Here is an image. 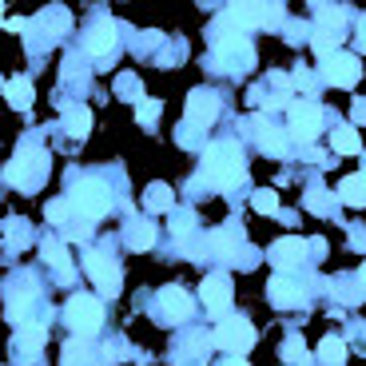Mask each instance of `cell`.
<instances>
[{
  "instance_id": "obj_1",
  "label": "cell",
  "mask_w": 366,
  "mask_h": 366,
  "mask_svg": "<svg viewBox=\"0 0 366 366\" xmlns=\"http://www.w3.org/2000/svg\"><path fill=\"white\" fill-rule=\"evenodd\" d=\"M199 175L207 187H219V192H231L239 183L247 179L243 175V156H239V147L231 139H219V144H211L203 152V164H199Z\"/></svg>"
},
{
  "instance_id": "obj_2",
  "label": "cell",
  "mask_w": 366,
  "mask_h": 366,
  "mask_svg": "<svg viewBox=\"0 0 366 366\" xmlns=\"http://www.w3.org/2000/svg\"><path fill=\"white\" fill-rule=\"evenodd\" d=\"M44 172H48V156L40 152L36 144H28L16 152V159H12L9 167H4V175H9V183H16L20 192H36L40 183H44Z\"/></svg>"
},
{
  "instance_id": "obj_3",
  "label": "cell",
  "mask_w": 366,
  "mask_h": 366,
  "mask_svg": "<svg viewBox=\"0 0 366 366\" xmlns=\"http://www.w3.org/2000/svg\"><path fill=\"white\" fill-rule=\"evenodd\" d=\"M68 203H72V211L80 215V219H100V215H108V207H112V192L100 179H80V183H72Z\"/></svg>"
},
{
  "instance_id": "obj_4",
  "label": "cell",
  "mask_w": 366,
  "mask_h": 366,
  "mask_svg": "<svg viewBox=\"0 0 366 366\" xmlns=\"http://www.w3.org/2000/svg\"><path fill=\"white\" fill-rule=\"evenodd\" d=\"M215 64L223 72H251L255 68V48L243 32H223L219 44H215Z\"/></svg>"
},
{
  "instance_id": "obj_5",
  "label": "cell",
  "mask_w": 366,
  "mask_h": 366,
  "mask_svg": "<svg viewBox=\"0 0 366 366\" xmlns=\"http://www.w3.org/2000/svg\"><path fill=\"white\" fill-rule=\"evenodd\" d=\"M64 319H68V327H72L80 339H88V335H96L100 322H104V302L92 299V295H72L68 307H64Z\"/></svg>"
},
{
  "instance_id": "obj_6",
  "label": "cell",
  "mask_w": 366,
  "mask_h": 366,
  "mask_svg": "<svg viewBox=\"0 0 366 366\" xmlns=\"http://www.w3.org/2000/svg\"><path fill=\"white\" fill-rule=\"evenodd\" d=\"M215 347H223L227 355H247L255 347V327L247 319H239V315H227V319L215 327Z\"/></svg>"
},
{
  "instance_id": "obj_7",
  "label": "cell",
  "mask_w": 366,
  "mask_h": 366,
  "mask_svg": "<svg viewBox=\"0 0 366 366\" xmlns=\"http://www.w3.org/2000/svg\"><path fill=\"white\" fill-rule=\"evenodd\" d=\"M84 267H88L92 283L100 287V295H108V299H116L119 287H124V274H119V267L112 263V259H104L100 251H92L88 259H84Z\"/></svg>"
},
{
  "instance_id": "obj_8",
  "label": "cell",
  "mask_w": 366,
  "mask_h": 366,
  "mask_svg": "<svg viewBox=\"0 0 366 366\" xmlns=\"http://www.w3.org/2000/svg\"><path fill=\"white\" fill-rule=\"evenodd\" d=\"M358 76H362V68H358V60L350 52H335L322 60V80L335 84V88H355Z\"/></svg>"
},
{
  "instance_id": "obj_9",
  "label": "cell",
  "mask_w": 366,
  "mask_h": 366,
  "mask_svg": "<svg viewBox=\"0 0 366 366\" xmlns=\"http://www.w3.org/2000/svg\"><path fill=\"white\" fill-rule=\"evenodd\" d=\"M322 128V108L311 100H302V104H291V136L299 139V144H311L315 136H319Z\"/></svg>"
},
{
  "instance_id": "obj_10",
  "label": "cell",
  "mask_w": 366,
  "mask_h": 366,
  "mask_svg": "<svg viewBox=\"0 0 366 366\" xmlns=\"http://www.w3.org/2000/svg\"><path fill=\"white\" fill-rule=\"evenodd\" d=\"M215 116H219V96L207 88H195L187 96V128H207V124H215Z\"/></svg>"
},
{
  "instance_id": "obj_11",
  "label": "cell",
  "mask_w": 366,
  "mask_h": 366,
  "mask_svg": "<svg viewBox=\"0 0 366 366\" xmlns=\"http://www.w3.org/2000/svg\"><path fill=\"white\" fill-rule=\"evenodd\" d=\"M199 299H203V307H207V315H223L227 302H231V279L227 274H207L203 287H199Z\"/></svg>"
},
{
  "instance_id": "obj_12",
  "label": "cell",
  "mask_w": 366,
  "mask_h": 366,
  "mask_svg": "<svg viewBox=\"0 0 366 366\" xmlns=\"http://www.w3.org/2000/svg\"><path fill=\"white\" fill-rule=\"evenodd\" d=\"M192 307L195 302L183 287H164V291H159V319L164 322H183L192 315Z\"/></svg>"
},
{
  "instance_id": "obj_13",
  "label": "cell",
  "mask_w": 366,
  "mask_h": 366,
  "mask_svg": "<svg viewBox=\"0 0 366 366\" xmlns=\"http://www.w3.org/2000/svg\"><path fill=\"white\" fill-rule=\"evenodd\" d=\"M302 259H307V239L302 235H287L271 247V263L279 267V271H291V267L302 263Z\"/></svg>"
},
{
  "instance_id": "obj_14",
  "label": "cell",
  "mask_w": 366,
  "mask_h": 366,
  "mask_svg": "<svg viewBox=\"0 0 366 366\" xmlns=\"http://www.w3.org/2000/svg\"><path fill=\"white\" fill-rule=\"evenodd\" d=\"M271 302L274 307H302V283L295 279V274L279 271L271 279Z\"/></svg>"
},
{
  "instance_id": "obj_15",
  "label": "cell",
  "mask_w": 366,
  "mask_h": 366,
  "mask_svg": "<svg viewBox=\"0 0 366 366\" xmlns=\"http://www.w3.org/2000/svg\"><path fill=\"white\" fill-rule=\"evenodd\" d=\"M84 48H88L92 56H100V60L116 56V24H112V20L92 24V32H88V40H84Z\"/></svg>"
},
{
  "instance_id": "obj_16",
  "label": "cell",
  "mask_w": 366,
  "mask_h": 366,
  "mask_svg": "<svg viewBox=\"0 0 366 366\" xmlns=\"http://www.w3.org/2000/svg\"><path fill=\"white\" fill-rule=\"evenodd\" d=\"M32 96H36V92H32V84H28L24 76H12V80H4V100H9L16 112H28V108H32Z\"/></svg>"
},
{
  "instance_id": "obj_17",
  "label": "cell",
  "mask_w": 366,
  "mask_h": 366,
  "mask_svg": "<svg viewBox=\"0 0 366 366\" xmlns=\"http://www.w3.org/2000/svg\"><path fill=\"white\" fill-rule=\"evenodd\" d=\"M44 327L40 322H20V330H16V350L20 355H36L40 347H44Z\"/></svg>"
},
{
  "instance_id": "obj_18",
  "label": "cell",
  "mask_w": 366,
  "mask_h": 366,
  "mask_svg": "<svg viewBox=\"0 0 366 366\" xmlns=\"http://www.w3.org/2000/svg\"><path fill=\"white\" fill-rule=\"evenodd\" d=\"M64 132H68L72 139H84V136L92 132V112L84 108V104H76V108L64 112Z\"/></svg>"
},
{
  "instance_id": "obj_19",
  "label": "cell",
  "mask_w": 366,
  "mask_h": 366,
  "mask_svg": "<svg viewBox=\"0 0 366 366\" xmlns=\"http://www.w3.org/2000/svg\"><path fill=\"white\" fill-rule=\"evenodd\" d=\"M152 243H156V227H152L147 219H132L128 223V247L132 251H147Z\"/></svg>"
},
{
  "instance_id": "obj_20",
  "label": "cell",
  "mask_w": 366,
  "mask_h": 366,
  "mask_svg": "<svg viewBox=\"0 0 366 366\" xmlns=\"http://www.w3.org/2000/svg\"><path fill=\"white\" fill-rule=\"evenodd\" d=\"M339 195H342V203H350V207H366V175L362 172L347 175L342 187H339Z\"/></svg>"
},
{
  "instance_id": "obj_21",
  "label": "cell",
  "mask_w": 366,
  "mask_h": 366,
  "mask_svg": "<svg viewBox=\"0 0 366 366\" xmlns=\"http://www.w3.org/2000/svg\"><path fill=\"white\" fill-rule=\"evenodd\" d=\"M40 255H44V263H52L60 274H68V267H72V259H68V247L60 243V239H44V243H40Z\"/></svg>"
},
{
  "instance_id": "obj_22",
  "label": "cell",
  "mask_w": 366,
  "mask_h": 366,
  "mask_svg": "<svg viewBox=\"0 0 366 366\" xmlns=\"http://www.w3.org/2000/svg\"><path fill=\"white\" fill-rule=\"evenodd\" d=\"M144 207H147V211H172V207H175L172 187H167V183H152V187L144 192Z\"/></svg>"
},
{
  "instance_id": "obj_23",
  "label": "cell",
  "mask_w": 366,
  "mask_h": 366,
  "mask_svg": "<svg viewBox=\"0 0 366 366\" xmlns=\"http://www.w3.org/2000/svg\"><path fill=\"white\" fill-rule=\"evenodd\" d=\"M239 247H243V239H239L231 227H223V231L211 235V251H219V255H227V259H239Z\"/></svg>"
},
{
  "instance_id": "obj_24",
  "label": "cell",
  "mask_w": 366,
  "mask_h": 366,
  "mask_svg": "<svg viewBox=\"0 0 366 366\" xmlns=\"http://www.w3.org/2000/svg\"><path fill=\"white\" fill-rule=\"evenodd\" d=\"M259 147H263L267 156H274V159L287 156V139H283V132H274V128H263V132H259Z\"/></svg>"
},
{
  "instance_id": "obj_25",
  "label": "cell",
  "mask_w": 366,
  "mask_h": 366,
  "mask_svg": "<svg viewBox=\"0 0 366 366\" xmlns=\"http://www.w3.org/2000/svg\"><path fill=\"white\" fill-rule=\"evenodd\" d=\"M319 358H322L327 366H339L342 358H347V342L335 339V335H327V339H322V347H319Z\"/></svg>"
},
{
  "instance_id": "obj_26",
  "label": "cell",
  "mask_w": 366,
  "mask_h": 366,
  "mask_svg": "<svg viewBox=\"0 0 366 366\" xmlns=\"http://www.w3.org/2000/svg\"><path fill=\"white\" fill-rule=\"evenodd\" d=\"M339 40H342V32H327V28H319V32L311 36V44H315V52H319L322 60H327V56L339 52Z\"/></svg>"
},
{
  "instance_id": "obj_27",
  "label": "cell",
  "mask_w": 366,
  "mask_h": 366,
  "mask_svg": "<svg viewBox=\"0 0 366 366\" xmlns=\"http://www.w3.org/2000/svg\"><path fill=\"white\" fill-rule=\"evenodd\" d=\"M330 144H335V152H339V156H355V152H358V132L355 128H335Z\"/></svg>"
},
{
  "instance_id": "obj_28",
  "label": "cell",
  "mask_w": 366,
  "mask_h": 366,
  "mask_svg": "<svg viewBox=\"0 0 366 366\" xmlns=\"http://www.w3.org/2000/svg\"><path fill=\"white\" fill-rule=\"evenodd\" d=\"M315 12H319V28H327V32H342V9L315 4Z\"/></svg>"
},
{
  "instance_id": "obj_29",
  "label": "cell",
  "mask_w": 366,
  "mask_h": 366,
  "mask_svg": "<svg viewBox=\"0 0 366 366\" xmlns=\"http://www.w3.org/2000/svg\"><path fill=\"white\" fill-rule=\"evenodd\" d=\"M279 355H283V362H295V366L307 362V347H302V335H291V339L283 342V350H279Z\"/></svg>"
},
{
  "instance_id": "obj_30",
  "label": "cell",
  "mask_w": 366,
  "mask_h": 366,
  "mask_svg": "<svg viewBox=\"0 0 366 366\" xmlns=\"http://www.w3.org/2000/svg\"><path fill=\"white\" fill-rule=\"evenodd\" d=\"M28 307H32V291H20L9 299V322H20L28 315Z\"/></svg>"
},
{
  "instance_id": "obj_31",
  "label": "cell",
  "mask_w": 366,
  "mask_h": 366,
  "mask_svg": "<svg viewBox=\"0 0 366 366\" xmlns=\"http://www.w3.org/2000/svg\"><path fill=\"white\" fill-rule=\"evenodd\" d=\"M251 203H255V211H263V215H274V211H279V195L267 192V187H263V192H255V199H251Z\"/></svg>"
},
{
  "instance_id": "obj_32",
  "label": "cell",
  "mask_w": 366,
  "mask_h": 366,
  "mask_svg": "<svg viewBox=\"0 0 366 366\" xmlns=\"http://www.w3.org/2000/svg\"><path fill=\"white\" fill-rule=\"evenodd\" d=\"M156 119H159V100H139V124L156 128Z\"/></svg>"
},
{
  "instance_id": "obj_33",
  "label": "cell",
  "mask_w": 366,
  "mask_h": 366,
  "mask_svg": "<svg viewBox=\"0 0 366 366\" xmlns=\"http://www.w3.org/2000/svg\"><path fill=\"white\" fill-rule=\"evenodd\" d=\"M307 207H311L315 215H330V207H335V199H330L327 192H311V199H307Z\"/></svg>"
},
{
  "instance_id": "obj_34",
  "label": "cell",
  "mask_w": 366,
  "mask_h": 366,
  "mask_svg": "<svg viewBox=\"0 0 366 366\" xmlns=\"http://www.w3.org/2000/svg\"><path fill=\"white\" fill-rule=\"evenodd\" d=\"M116 92L124 96V100H144V96H139V84H136V76H119Z\"/></svg>"
},
{
  "instance_id": "obj_35",
  "label": "cell",
  "mask_w": 366,
  "mask_h": 366,
  "mask_svg": "<svg viewBox=\"0 0 366 366\" xmlns=\"http://www.w3.org/2000/svg\"><path fill=\"white\" fill-rule=\"evenodd\" d=\"M192 227H195V215H192V211H179V215L172 219V231H175V239H183V235H187Z\"/></svg>"
},
{
  "instance_id": "obj_36",
  "label": "cell",
  "mask_w": 366,
  "mask_h": 366,
  "mask_svg": "<svg viewBox=\"0 0 366 366\" xmlns=\"http://www.w3.org/2000/svg\"><path fill=\"white\" fill-rule=\"evenodd\" d=\"M68 211H72V203H68V199H52V203H48V219H52V223H64Z\"/></svg>"
},
{
  "instance_id": "obj_37",
  "label": "cell",
  "mask_w": 366,
  "mask_h": 366,
  "mask_svg": "<svg viewBox=\"0 0 366 366\" xmlns=\"http://www.w3.org/2000/svg\"><path fill=\"white\" fill-rule=\"evenodd\" d=\"M76 362H88V350H84L80 342H72V347L64 350V366H76Z\"/></svg>"
},
{
  "instance_id": "obj_38",
  "label": "cell",
  "mask_w": 366,
  "mask_h": 366,
  "mask_svg": "<svg viewBox=\"0 0 366 366\" xmlns=\"http://www.w3.org/2000/svg\"><path fill=\"white\" fill-rule=\"evenodd\" d=\"M9 235H28V227H24V223H9ZM12 247H24V239H16Z\"/></svg>"
},
{
  "instance_id": "obj_39",
  "label": "cell",
  "mask_w": 366,
  "mask_h": 366,
  "mask_svg": "<svg viewBox=\"0 0 366 366\" xmlns=\"http://www.w3.org/2000/svg\"><path fill=\"white\" fill-rule=\"evenodd\" d=\"M350 116H355V124H366V100H355V108H350Z\"/></svg>"
},
{
  "instance_id": "obj_40",
  "label": "cell",
  "mask_w": 366,
  "mask_h": 366,
  "mask_svg": "<svg viewBox=\"0 0 366 366\" xmlns=\"http://www.w3.org/2000/svg\"><path fill=\"white\" fill-rule=\"evenodd\" d=\"M295 84H299V88H311V84H315V76L307 72V68H299V72H295Z\"/></svg>"
},
{
  "instance_id": "obj_41",
  "label": "cell",
  "mask_w": 366,
  "mask_h": 366,
  "mask_svg": "<svg viewBox=\"0 0 366 366\" xmlns=\"http://www.w3.org/2000/svg\"><path fill=\"white\" fill-rule=\"evenodd\" d=\"M4 28H9V32H24V20H20V16H9V20H4Z\"/></svg>"
},
{
  "instance_id": "obj_42",
  "label": "cell",
  "mask_w": 366,
  "mask_h": 366,
  "mask_svg": "<svg viewBox=\"0 0 366 366\" xmlns=\"http://www.w3.org/2000/svg\"><path fill=\"white\" fill-rule=\"evenodd\" d=\"M350 243H355V247L362 251V247H366V231H362V227H355V239H350Z\"/></svg>"
},
{
  "instance_id": "obj_43",
  "label": "cell",
  "mask_w": 366,
  "mask_h": 366,
  "mask_svg": "<svg viewBox=\"0 0 366 366\" xmlns=\"http://www.w3.org/2000/svg\"><path fill=\"white\" fill-rule=\"evenodd\" d=\"M358 44L366 48V20H362V24H358Z\"/></svg>"
},
{
  "instance_id": "obj_44",
  "label": "cell",
  "mask_w": 366,
  "mask_h": 366,
  "mask_svg": "<svg viewBox=\"0 0 366 366\" xmlns=\"http://www.w3.org/2000/svg\"><path fill=\"white\" fill-rule=\"evenodd\" d=\"M223 366H247V362H243V358H235V355H231V358H227V362H223Z\"/></svg>"
},
{
  "instance_id": "obj_45",
  "label": "cell",
  "mask_w": 366,
  "mask_h": 366,
  "mask_svg": "<svg viewBox=\"0 0 366 366\" xmlns=\"http://www.w3.org/2000/svg\"><path fill=\"white\" fill-rule=\"evenodd\" d=\"M358 279H362V287H366V267H362V274H358Z\"/></svg>"
}]
</instances>
